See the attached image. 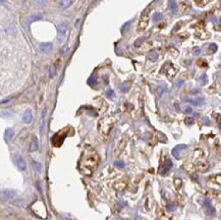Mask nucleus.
I'll list each match as a JSON object with an SVG mask.
<instances>
[{
    "label": "nucleus",
    "instance_id": "1",
    "mask_svg": "<svg viewBox=\"0 0 221 220\" xmlns=\"http://www.w3.org/2000/svg\"><path fill=\"white\" fill-rule=\"evenodd\" d=\"M67 30H68V27L65 22H61L60 25H57V32H58L60 42H63L65 40V35L67 33Z\"/></svg>",
    "mask_w": 221,
    "mask_h": 220
},
{
    "label": "nucleus",
    "instance_id": "28",
    "mask_svg": "<svg viewBox=\"0 0 221 220\" xmlns=\"http://www.w3.org/2000/svg\"><path fill=\"white\" fill-rule=\"evenodd\" d=\"M44 130H45V122L43 120L41 124V134H44Z\"/></svg>",
    "mask_w": 221,
    "mask_h": 220
},
{
    "label": "nucleus",
    "instance_id": "22",
    "mask_svg": "<svg viewBox=\"0 0 221 220\" xmlns=\"http://www.w3.org/2000/svg\"><path fill=\"white\" fill-rule=\"evenodd\" d=\"M200 80H201V82H202V84H203V85L207 84V82H208V78H207V76H206V75H203V76L200 78Z\"/></svg>",
    "mask_w": 221,
    "mask_h": 220
},
{
    "label": "nucleus",
    "instance_id": "17",
    "mask_svg": "<svg viewBox=\"0 0 221 220\" xmlns=\"http://www.w3.org/2000/svg\"><path fill=\"white\" fill-rule=\"evenodd\" d=\"M39 19H42V15H40V14H34V15H31L30 18H29V22H35V21H39Z\"/></svg>",
    "mask_w": 221,
    "mask_h": 220
},
{
    "label": "nucleus",
    "instance_id": "20",
    "mask_svg": "<svg viewBox=\"0 0 221 220\" xmlns=\"http://www.w3.org/2000/svg\"><path fill=\"white\" fill-rule=\"evenodd\" d=\"M106 96H107L108 98H113V97H114V91L112 89L108 90L107 92H106Z\"/></svg>",
    "mask_w": 221,
    "mask_h": 220
},
{
    "label": "nucleus",
    "instance_id": "24",
    "mask_svg": "<svg viewBox=\"0 0 221 220\" xmlns=\"http://www.w3.org/2000/svg\"><path fill=\"white\" fill-rule=\"evenodd\" d=\"M128 88H130V86H127V87H126V83H124V84H123V85L121 86V88H120V90H121V92L125 93L126 91L128 90Z\"/></svg>",
    "mask_w": 221,
    "mask_h": 220
},
{
    "label": "nucleus",
    "instance_id": "29",
    "mask_svg": "<svg viewBox=\"0 0 221 220\" xmlns=\"http://www.w3.org/2000/svg\"><path fill=\"white\" fill-rule=\"evenodd\" d=\"M167 209L169 211H173V210H175V207L174 206H171V205H167Z\"/></svg>",
    "mask_w": 221,
    "mask_h": 220
},
{
    "label": "nucleus",
    "instance_id": "15",
    "mask_svg": "<svg viewBox=\"0 0 221 220\" xmlns=\"http://www.w3.org/2000/svg\"><path fill=\"white\" fill-rule=\"evenodd\" d=\"M188 102H189V103H192V104H194V105H196V106H199V105H202L204 103V99L202 98H198L197 100H188Z\"/></svg>",
    "mask_w": 221,
    "mask_h": 220
},
{
    "label": "nucleus",
    "instance_id": "23",
    "mask_svg": "<svg viewBox=\"0 0 221 220\" xmlns=\"http://www.w3.org/2000/svg\"><path fill=\"white\" fill-rule=\"evenodd\" d=\"M115 165H116L117 167H119V168H124V166H125L124 162H123V161H116L115 162Z\"/></svg>",
    "mask_w": 221,
    "mask_h": 220
},
{
    "label": "nucleus",
    "instance_id": "8",
    "mask_svg": "<svg viewBox=\"0 0 221 220\" xmlns=\"http://www.w3.org/2000/svg\"><path fill=\"white\" fill-rule=\"evenodd\" d=\"M171 167H172V161L168 159L167 161H166L165 163H164V165H163V166L161 167V169H160V171H159L160 174L164 175V174H166L169 170L171 169Z\"/></svg>",
    "mask_w": 221,
    "mask_h": 220
},
{
    "label": "nucleus",
    "instance_id": "2",
    "mask_svg": "<svg viewBox=\"0 0 221 220\" xmlns=\"http://www.w3.org/2000/svg\"><path fill=\"white\" fill-rule=\"evenodd\" d=\"M149 21H150V16H149V14L147 13V11H145V12L143 13V15H142V19H141V21H140L139 31L146 30V28H147L148 25H149Z\"/></svg>",
    "mask_w": 221,
    "mask_h": 220
},
{
    "label": "nucleus",
    "instance_id": "5",
    "mask_svg": "<svg viewBox=\"0 0 221 220\" xmlns=\"http://www.w3.org/2000/svg\"><path fill=\"white\" fill-rule=\"evenodd\" d=\"M14 161H15L16 166H18V168L21 171H25V169H27V164H25V159L22 158V156L16 155L15 157H14Z\"/></svg>",
    "mask_w": 221,
    "mask_h": 220
},
{
    "label": "nucleus",
    "instance_id": "25",
    "mask_svg": "<svg viewBox=\"0 0 221 220\" xmlns=\"http://www.w3.org/2000/svg\"><path fill=\"white\" fill-rule=\"evenodd\" d=\"M210 49H211V52H212V53L216 52V51H217V45L211 44V45H210Z\"/></svg>",
    "mask_w": 221,
    "mask_h": 220
},
{
    "label": "nucleus",
    "instance_id": "4",
    "mask_svg": "<svg viewBox=\"0 0 221 220\" xmlns=\"http://www.w3.org/2000/svg\"><path fill=\"white\" fill-rule=\"evenodd\" d=\"M204 207H205L206 212H207V214L209 216L213 217V216L216 215V210H215V208H214L213 205L211 204L210 200H208V199L204 200Z\"/></svg>",
    "mask_w": 221,
    "mask_h": 220
},
{
    "label": "nucleus",
    "instance_id": "26",
    "mask_svg": "<svg viewBox=\"0 0 221 220\" xmlns=\"http://www.w3.org/2000/svg\"><path fill=\"white\" fill-rule=\"evenodd\" d=\"M183 112L185 113H192L193 112V109H192V107L186 106V107H185V109H183Z\"/></svg>",
    "mask_w": 221,
    "mask_h": 220
},
{
    "label": "nucleus",
    "instance_id": "16",
    "mask_svg": "<svg viewBox=\"0 0 221 220\" xmlns=\"http://www.w3.org/2000/svg\"><path fill=\"white\" fill-rule=\"evenodd\" d=\"M151 61H156V59L158 58V52L156 50H153L150 52V56H149Z\"/></svg>",
    "mask_w": 221,
    "mask_h": 220
},
{
    "label": "nucleus",
    "instance_id": "7",
    "mask_svg": "<svg viewBox=\"0 0 221 220\" xmlns=\"http://www.w3.org/2000/svg\"><path fill=\"white\" fill-rule=\"evenodd\" d=\"M32 120H33V112H32L31 109H27L25 111L24 115H22V121L25 124H30Z\"/></svg>",
    "mask_w": 221,
    "mask_h": 220
},
{
    "label": "nucleus",
    "instance_id": "21",
    "mask_svg": "<svg viewBox=\"0 0 221 220\" xmlns=\"http://www.w3.org/2000/svg\"><path fill=\"white\" fill-rule=\"evenodd\" d=\"M185 122L189 125L193 124H194V118H192V117H186V118L185 119Z\"/></svg>",
    "mask_w": 221,
    "mask_h": 220
},
{
    "label": "nucleus",
    "instance_id": "14",
    "mask_svg": "<svg viewBox=\"0 0 221 220\" xmlns=\"http://www.w3.org/2000/svg\"><path fill=\"white\" fill-rule=\"evenodd\" d=\"M152 19H153V22H160L163 19V15L162 13H159V12H156L153 14V16H152Z\"/></svg>",
    "mask_w": 221,
    "mask_h": 220
},
{
    "label": "nucleus",
    "instance_id": "13",
    "mask_svg": "<svg viewBox=\"0 0 221 220\" xmlns=\"http://www.w3.org/2000/svg\"><path fill=\"white\" fill-rule=\"evenodd\" d=\"M71 4V0H60L59 5L61 8H67L70 7Z\"/></svg>",
    "mask_w": 221,
    "mask_h": 220
},
{
    "label": "nucleus",
    "instance_id": "11",
    "mask_svg": "<svg viewBox=\"0 0 221 220\" xmlns=\"http://www.w3.org/2000/svg\"><path fill=\"white\" fill-rule=\"evenodd\" d=\"M38 148H39L38 139H37L36 137H33L32 142H31V145H30V151L31 152H35V151L38 150Z\"/></svg>",
    "mask_w": 221,
    "mask_h": 220
},
{
    "label": "nucleus",
    "instance_id": "27",
    "mask_svg": "<svg viewBox=\"0 0 221 220\" xmlns=\"http://www.w3.org/2000/svg\"><path fill=\"white\" fill-rule=\"evenodd\" d=\"M194 53L196 54V55H200V54H201V49H200V48H195Z\"/></svg>",
    "mask_w": 221,
    "mask_h": 220
},
{
    "label": "nucleus",
    "instance_id": "3",
    "mask_svg": "<svg viewBox=\"0 0 221 220\" xmlns=\"http://www.w3.org/2000/svg\"><path fill=\"white\" fill-rule=\"evenodd\" d=\"M0 197L4 200H12L16 197V192L14 190L6 188V190H3L1 193H0Z\"/></svg>",
    "mask_w": 221,
    "mask_h": 220
},
{
    "label": "nucleus",
    "instance_id": "10",
    "mask_svg": "<svg viewBox=\"0 0 221 220\" xmlns=\"http://www.w3.org/2000/svg\"><path fill=\"white\" fill-rule=\"evenodd\" d=\"M14 137V131L13 130H11V128H6L4 131V139L6 142H9L11 140L13 139Z\"/></svg>",
    "mask_w": 221,
    "mask_h": 220
},
{
    "label": "nucleus",
    "instance_id": "9",
    "mask_svg": "<svg viewBox=\"0 0 221 220\" xmlns=\"http://www.w3.org/2000/svg\"><path fill=\"white\" fill-rule=\"evenodd\" d=\"M40 50L42 51L43 53H49L51 50H52V44L51 43H42L40 45Z\"/></svg>",
    "mask_w": 221,
    "mask_h": 220
},
{
    "label": "nucleus",
    "instance_id": "12",
    "mask_svg": "<svg viewBox=\"0 0 221 220\" xmlns=\"http://www.w3.org/2000/svg\"><path fill=\"white\" fill-rule=\"evenodd\" d=\"M168 9L171 11L172 13H175L177 10V5L175 0H168Z\"/></svg>",
    "mask_w": 221,
    "mask_h": 220
},
{
    "label": "nucleus",
    "instance_id": "6",
    "mask_svg": "<svg viewBox=\"0 0 221 220\" xmlns=\"http://www.w3.org/2000/svg\"><path fill=\"white\" fill-rule=\"evenodd\" d=\"M185 148H186V145H183V144L175 146V147H174L173 149H172V151H171L172 156H174L177 159L180 158V153H182V151L183 149H185Z\"/></svg>",
    "mask_w": 221,
    "mask_h": 220
},
{
    "label": "nucleus",
    "instance_id": "30",
    "mask_svg": "<svg viewBox=\"0 0 221 220\" xmlns=\"http://www.w3.org/2000/svg\"><path fill=\"white\" fill-rule=\"evenodd\" d=\"M162 93H163V88H160V92H158V94H159V96H161V95H162Z\"/></svg>",
    "mask_w": 221,
    "mask_h": 220
},
{
    "label": "nucleus",
    "instance_id": "19",
    "mask_svg": "<svg viewBox=\"0 0 221 220\" xmlns=\"http://www.w3.org/2000/svg\"><path fill=\"white\" fill-rule=\"evenodd\" d=\"M33 164H34V166H35L36 170L38 171V172H41V164L37 161H33Z\"/></svg>",
    "mask_w": 221,
    "mask_h": 220
},
{
    "label": "nucleus",
    "instance_id": "18",
    "mask_svg": "<svg viewBox=\"0 0 221 220\" xmlns=\"http://www.w3.org/2000/svg\"><path fill=\"white\" fill-rule=\"evenodd\" d=\"M56 73H57V66H56V63H53L52 66L50 68V76L51 78H53V76H56Z\"/></svg>",
    "mask_w": 221,
    "mask_h": 220
}]
</instances>
